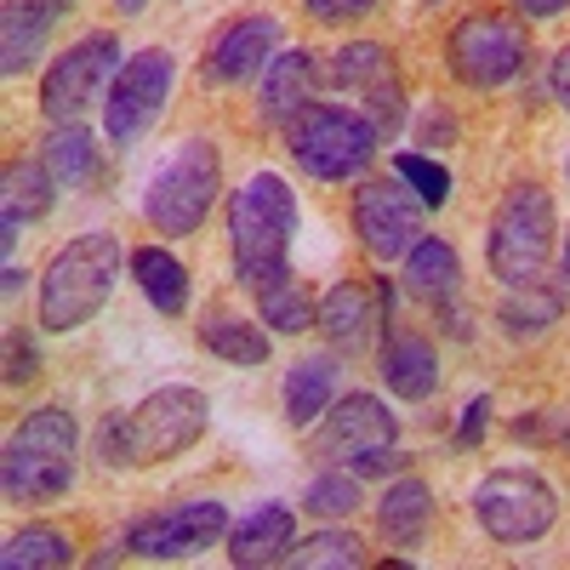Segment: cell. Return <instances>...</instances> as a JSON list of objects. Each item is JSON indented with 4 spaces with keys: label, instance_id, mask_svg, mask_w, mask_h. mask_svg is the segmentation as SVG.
<instances>
[{
    "label": "cell",
    "instance_id": "6da1fadb",
    "mask_svg": "<svg viewBox=\"0 0 570 570\" xmlns=\"http://www.w3.org/2000/svg\"><path fill=\"white\" fill-rule=\"evenodd\" d=\"M292 240H297V195L279 171H252L228 195V246L240 285H263L292 274Z\"/></svg>",
    "mask_w": 570,
    "mask_h": 570
},
{
    "label": "cell",
    "instance_id": "7a4b0ae2",
    "mask_svg": "<svg viewBox=\"0 0 570 570\" xmlns=\"http://www.w3.org/2000/svg\"><path fill=\"white\" fill-rule=\"evenodd\" d=\"M212 400L188 383H166L155 394H142L126 416H109L98 428V456L104 468H149L166 456H183L206 434Z\"/></svg>",
    "mask_w": 570,
    "mask_h": 570
},
{
    "label": "cell",
    "instance_id": "3957f363",
    "mask_svg": "<svg viewBox=\"0 0 570 570\" xmlns=\"http://www.w3.org/2000/svg\"><path fill=\"white\" fill-rule=\"evenodd\" d=\"M131 257L120 252L115 234H80L69 240L40 274V325L46 331H80L98 320L104 303L115 297V279Z\"/></svg>",
    "mask_w": 570,
    "mask_h": 570
},
{
    "label": "cell",
    "instance_id": "277c9868",
    "mask_svg": "<svg viewBox=\"0 0 570 570\" xmlns=\"http://www.w3.org/2000/svg\"><path fill=\"white\" fill-rule=\"evenodd\" d=\"M75 440L80 428L63 405H40L29 411L12 434H7V462H0V485L12 502H58L75 485Z\"/></svg>",
    "mask_w": 570,
    "mask_h": 570
},
{
    "label": "cell",
    "instance_id": "5b68a950",
    "mask_svg": "<svg viewBox=\"0 0 570 570\" xmlns=\"http://www.w3.org/2000/svg\"><path fill=\"white\" fill-rule=\"evenodd\" d=\"M376 131L360 109L343 104H303L292 120H285V155H292L308 177L320 183H343L360 177L376 155Z\"/></svg>",
    "mask_w": 570,
    "mask_h": 570
},
{
    "label": "cell",
    "instance_id": "8992f818",
    "mask_svg": "<svg viewBox=\"0 0 570 570\" xmlns=\"http://www.w3.org/2000/svg\"><path fill=\"white\" fill-rule=\"evenodd\" d=\"M217 188H223V155L212 137H183L171 160L149 177V195H142V217H149L160 234L183 240L206 223V212L217 206Z\"/></svg>",
    "mask_w": 570,
    "mask_h": 570
},
{
    "label": "cell",
    "instance_id": "52a82bcc",
    "mask_svg": "<svg viewBox=\"0 0 570 570\" xmlns=\"http://www.w3.org/2000/svg\"><path fill=\"white\" fill-rule=\"evenodd\" d=\"M559 246V212L542 183H513L491 217V274L502 285H531L548 274Z\"/></svg>",
    "mask_w": 570,
    "mask_h": 570
},
{
    "label": "cell",
    "instance_id": "ba28073f",
    "mask_svg": "<svg viewBox=\"0 0 570 570\" xmlns=\"http://www.w3.org/2000/svg\"><path fill=\"white\" fill-rule=\"evenodd\" d=\"M473 519L485 525L491 542H508V548L537 542L559 519V491L537 468H497L473 485Z\"/></svg>",
    "mask_w": 570,
    "mask_h": 570
},
{
    "label": "cell",
    "instance_id": "9c48e42d",
    "mask_svg": "<svg viewBox=\"0 0 570 570\" xmlns=\"http://www.w3.org/2000/svg\"><path fill=\"white\" fill-rule=\"evenodd\" d=\"M394 445H400V416L376 394H343L331 400L314 451L348 473H383L394 462Z\"/></svg>",
    "mask_w": 570,
    "mask_h": 570
},
{
    "label": "cell",
    "instance_id": "30bf717a",
    "mask_svg": "<svg viewBox=\"0 0 570 570\" xmlns=\"http://www.w3.org/2000/svg\"><path fill=\"white\" fill-rule=\"evenodd\" d=\"M115 75H120V40H115L109 29L75 40L69 52L46 69V80H40V115L52 120V126L80 120L98 98H109Z\"/></svg>",
    "mask_w": 570,
    "mask_h": 570
},
{
    "label": "cell",
    "instance_id": "8fae6325",
    "mask_svg": "<svg viewBox=\"0 0 570 570\" xmlns=\"http://www.w3.org/2000/svg\"><path fill=\"white\" fill-rule=\"evenodd\" d=\"M445 63L462 86H508L525 69V29L502 12H468L451 35H445Z\"/></svg>",
    "mask_w": 570,
    "mask_h": 570
},
{
    "label": "cell",
    "instance_id": "7c38bea8",
    "mask_svg": "<svg viewBox=\"0 0 570 570\" xmlns=\"http://www.w3.org/2000/svg\"><path fill=\"white\" fill-rule=\"evenodd\" d=\"M171 80H177V58L160 52V46L126 58L120 75H115V86H109V98H104V131H109L115 142H137L142 131L166 115Z\"/></svg>",
    "mask_w": 570,
    "mask_h": 570
},
{
    "label": "cell",
    "instance_id": "4fadbf2b",
    "mask_svg": "<svg viewBox=\"0 0 570 570\" xmlns=\"http://www.w3.org/2000/svg\"><path fill=\"white\" fill-rule=\"evenodd\" d=\"M422 212L428 206L411 195V183L400 171H394V183L371 177V183L354 188V234L376 263H394L422 240Z\"/></svg>",
    "mask_w": 570,
    "mask_h": 570
},
{
    "label": "cell",
    "instance_id": "5bb4252c",
    "mask_svg": "<svg viewBox=\"0 0 570 570\" xmlns=\"http://www.w3.org/2000/svg\"><path fill=\"white\" fill-rule=\"evenodd\" d=\"M223 531H228V508L217 497H200V502H177V508L131 519L126 553H137V559H188V553L212 548Z\"/></svg>",
    "mask_w": 570,
    "mask_h": 570
},
{
    "label": "cell",
    "instance_id": "9a60e30c",
    "mask_svg": "<svg viewBox=\"0 0 570 570\" xmlns=\"http://www.w3.org/2000/svg\"><path fill=\"white\" fill-rule=\"evenodd\" d=\"M394 314V285H389V274L376 279V285H360V279H337L331 292L320 297V314H314V325L325 331L331 343H337L343 354H354V348H365L371 343V331L383 325Z\"/></svg>",
    "mask_w": 570,
    "mask_h": 570
},
{
    "label": "cell",
    "instance_id": "2e32d148",
    "mask_svg": "<svg viewBox=\"0 0 570 570\" xmlns=\"http://www.w3.org/2000/svg\"><path fill=\"white\" fill-rule=\"evenodd\" d=\"M279 18L252 12V18H234L217 29V40L206 46V80L217 86H246L252 75H263L279 52Z\"/></svg>",
    "mask_w": 570,
    "mask_h": 570
},
{
    "label": "cell",
    "instance_id": "e0dca14e",
    "mask_svg": "<svg viewBox=\"0 0 570 570\" xmlns=\"http://www.w3.org/2000/svg\"><path fill=\"white\" fill-rule=\"evenodd\" d=\"M297 548V513L285 502H263L252 508L240 525L228 531V559L240 570H268V564H285Z\"/></svg>",
    "mask_w": 570,
    "mask_h": 570
},
{
    "label": "cell",
    "instance_id": "ac0fdd59",
    "mask_svg": "<svg viewBox=\"0 0 570 570\" xmlns=\"http://www.w3.org/2000/svg\"><path fill=\"white\" fill-rule=\"evenodd\" d=\"M52 195H58V177L46 171V160H12L7 166V183H0V246H7V263H12L18 234L52 212Z\"/></svg>",
    "mask_w": 570,
    "mask_h": 570
},
{
    "label": "cell",
    "instance_id": "d6986e66",
    "mask_svg": "<svg viewBox=\"0 0 570 570\" xmlns=\"http://www.w3.org/2000/svg\"><path fill=\"white\" fill-rule=\"evenodd\" d=\"M376 371H383L389 394H400L411 405L434 400V389H440V354L416 331H389L383 348H376Z\"/></svg>",
    "mask_w": 570,
    "mask_h": 570
},
{
    "label": "cell",
    "instance_id": "ffe728a7",
    "mask_svg": "<svg viewBox=\"0 0 570 570\" xmlns=\"http://www.w3.org/2000/svg\"><path fill=\"white\" fill-rule=\"evenodd\" d=\"M63 12H52L46 0H7L0 7V69L7 75H23L40 63L46 52V40H52Z\"/></svg>",
    "mask_w": 570,
    "mask_h": 570
},
{
    "label": "cell",
    "instance_id": "44dd1931",
    "mask_svg": "<svg viewBox=\"0 0 570 570\" xmlns=\"http://www.w3.org/2000/svg\"><path fill=\"white\" fill-rule=\"evenodd\" d=\"M337 376H343V365L331 354L297 360L292 371H285V422H292V428L320 422L331 411V400H337Z\"/></svg>",
    "mask_w": 570,
    "mask_h": 570
},
{
    "label": "cell",
    "instance_id": "7402d4cb",
    "mask_svg": "<svg viewBox=\"0 0 570 570\" xmlns=\"http://www.w3.org/2000/svg\"><path fill=\"white\" fill-rule=\"evenodd\" d=\"M462 285V257L451 240H434V234H422V240L405 252V292L416 303H451Z\"/></svg>",
    "mask_w": 570,
    "mask_h": 570
},
{
    "label": "cell",
    "instance_id": "603a6c76",
    "mask_svg": "<svg viewBox=\"0 0 570 570\" xmlns=\"http://www.w3.org/2000/svg\"><path fill=\"white\" fill-rule=\"evenodd\" d=\"M308 91H314V58L303 52V46H285V52L263 69V91H257V98H263V115L285 126L303 104H314Z\"/></svg>",
    "mask_w": 570,
    "mask_h": 570
},
{
    "label": "cell",
    "instance_id": "cb8c5ba5",
    "mask_svg": "<svg viewBox=\"0 0 570 570\" xmlns=\"http://www.w3.org/2000/svg\"><path fill=\"white\" fill-rule=\"evenodd\" d=\"M428 519H434V491H428L422 480H400V485H389L383 502H376V525H383V537L394 548H416Z\"/></svg>",
    "mask_w": 570,
    "mask_h": 570
},
{
    "label": "cell",
    "instance_id": "d4e9b609",
    "mask_svg": "<svg viewBox=\"0 0 570 570\" xmlns=\"http://www.w3.org/2000/svg\"><path fill=\"white\" fill-rule=\"evenodd\" d=\"M40 160H46V171L58 177V188H86L91 177H98V137H91L80 120H69V126H58L52 137H46V149H40Z\"/></svg>",
    "mask_w": 570,
    "mask_h": 570
},
{
    "label": "cell",
    "instance_id": "484cf974",
    "mask_svg": "<svg viewBox=\"0 0 570 570\" xmlns=\"http://www.w3.org/2000/svg\"><path fill=\"white\" fill-rule=\"evenodd\" d=\"M131 279L142 285V297H149L160 314H183L188 308V268L166 246H137L131 252Z\"/></svg>",
    "mask_w": 570,
    "mask_h": 570
},
{
    "label": "cell",
    "instance_id": "4316f807",
    "mask_svg": "<svg viewBox=\"0 0 570 570\" xmlns=\"http://www.w3.org/2000/svg\"><path fill=\"white\" fill-rule=\"evenodd\" d=\"M200 348L228 360V365H240V371H257V365H268V331H257L252 320H228L223 314V320L200 325Z\"/></svg>",
    "mask_w": 570,
    "mask_h": 570
},
{
    "label": "cell",
    "instance_id": "83f0119b",
    "mask_svg": "<svg viewBox=\"0 0 570 570\" xmlns=\"http://www.w3.org/2000/svg\"><path fill=\"white\" fill-rule=\"evenodd\" d=\"M0 564L7 570H63V564H75V542L58 525H23L18 537H7Z\"/></svg>",
    "mask_w": 570,
    "mask_h": 570
},
{
    "label": "cell",
    "instance_id": "f1b7e54d",
    "mask_svg": "<svg viewBox=\"0 0 570 570\" xmlns=\"http://www.w3.org/2000/svg\"><path fill=\"white\" fill-rule=\"evenodd\" d=\"M257 314L274 325V331H308L314 325V314H320V303L308 297V285L297 279V274H285V279H274V285H263L257 292Z\"/></svg>",
    "mask_w": 570,
    "mask_h": 570
},
{
    "label": "cell",
    "instance_id": "f546056e",
    "mask_svg": "<svg viewBox=\"0 0 570 570\" xmlns=\"http://www.w3.org/2000/svg\"><path fill=\"white\" fill-rule=\"evenodd\" d=\"M292 564L297 570H354L365 564V542L354 531H314L308 542L292 548Z\"/></svg>",
    "mask_w": 570,
    "mask_h": 570
},
{
    "label": "cell",
    "instance_id": "4dcf8cb0",
    "mask_svg": "<svg viewBox=\"0 0 570 570\" xmlns=\"http://www.w3.org/2000/svg\"><path fill=\"white\" fill-rule=\"evenodd\" d=\"M559 308H564V297L559 292H548L542 279H531V285H513V297L502 303V325L513 331H542V325H553L559 320Z\"/></svg>",
    "mask_w": 570,
    "mask_h": 570
},
{
    "label": "cell",
    "instance_id": "1f68e13d",
    "mask_svg": "<svg viewBox=\"0 0 570 570\" xmlns=\"http://www.w3.org/2000/svg\"><path fill=\"white\" fill-rule=\"evenodd\" d=\"M303 508L320 513V519H348L360 508V473H343V468L314 473L308 491H303Z\"/></svg>",
    "mask_w": 570,
    "mask_h": 570
},
{
    "label": "cell",
    "instance_id": "d6a6232c",
    "mask_svg": "<svg viewBox=\"0 0 570 570\" xmlns=\"http://www.w3.org/2000/svg\"><path fill=\"white\" fill-rule=\"evenodd\" d=\"M331 75H337V86H371V80H383L389 75V58H383V46L376 40H348L337 58H331Z\"/></svg>",
    "mask_w": 570,
    "mask_h": 570
},
{
    "label": "cell",
    "instance_id": "836d02e7",
    "mask_svg": "<svg viewBox=\"0 0 570 570\" xmlns=\"http://www.w3.org/2000/svg\"><path fill=\"white\" fill-rule=\"evenodd\" d=\"M394 171L411 183V195H416L428 212H440V206L451 200V171H445L440 160H428V155H400Z\"/></svg>",
    "mask_w": 570,
    "mask_h": 570
},
{
    "label": "cell",
    "instance_id": "e575fe53",
    "mask_svg": "<svg viewBox=\"0 0 570 570\" xmlns=\"http://www.w3.org/2000/svg\"><path fill=\"white\" fill-rule=\"evenodd\" d=\"M365 120L383 131V137L400 131V120H405V98H400L394 75H383V80H371V86H365Z\"/></svg>",
    "mask_w": 570,
    "mask_h": 570
},
{
    "label": "cell",
    "instance_id": "d590c367",
    "mask_svg": "<svg viewBox=\"0 0 570 570\" xmlns=\"http://www.w3.org/2000/svg\"><path fill=\"white\" fill-rule=\"evenodd\" d=\"M29 376H35V343L18 337V331H7V383L18 389V383H29Z\"/></svg>",
    "mask_w": 570,
    "mask_h": 570
},
{
    "label": "cell",
    "instance_id": "8d00e7d4",
    "mask_svg": "<svg viewBox=\"0 0 570 570\" xmlns=\"http://www.w3.org/2000/svg\"><path fill=\"white\" fill-rule=\"evenodd\" d=\"M303 7H308L320 23H348V18H365L376 0H303Z\"/></svg>",
    "mask_w": 570,
    "mask_h": 570
},
{
    "label": "cell",
    "instance_id": "74e56055",
    "mask_svg": "<svg viewBox=\"0 0 570 570\" xmlns=\"http://www.w3.org/2000/svg\"><path fill=\"white\" fill-rule=\"evenodd\" d=\"M485 422H491V400H468L462 405V428H456V445L485 440Z\"/></svg>",
    "mask_w": 570,
    "mask_h": 570
},
{
    "label": "cell",
    "instance_id": "f35d334b",
    "mask_svg": "<svg viewBox=\"0 0 570 570\" xmlns=\"http://www.w3.org/2000/svg\"><path fill=\"white\" fill-rule=\"evenodd\" d=\"M548 86H553V98L570 109V46H559V58H553V69H548Z\"/></svg>",
    "mask_w": 570,
    "mask_h": 570
},
{
    "label": "cell",
    "instance_id": "ab89813d",
    "mask_svg": "<svg viewBox=\"0 0 570 570\" xmlns=\"http://www.w3.org/2000/svg\"><path fill=\"white\" fill-rule=\"evenodd\" d=\"M513 7L525 12V18H559V12L570 7V0H513Z\"/></svg>",
    "mask_w": 570,
    "mask_h": 570
},
{
    "label": "cell",
    "instance_id": "60d3db41",
    "mask_svg": "<svg viewBox=\"0 0 570 570\" xmlns=\"http://www.w3.org/2000/svg\"><path fill=\"white\" fill-rule=\"evenodd\" d=\"M115 7H120V12H126V18H137V12H142V7H149V0H115Z\"/></svg>",
    "mask_w": 570,
    "mask_h": 570
},
{
    "label": "cell",
    "instance_id": "b9f144b4",
    "mask_svg": "<svg viewBox=\"0 0 570 570\" xmlns=\"http://www.w3.org/2000/svg\"><path fill=\"white\" fill-rule=\"evenodd\" d=\"M46 7H52V12H69V7H75V0H46Z\"/></svg>",
    "mask_w": 570,
    "mask_h": 570
},
{
    "label": "cell",
    "instance_id": "7bdbcfd3",
    "mask_svg": "<svg viewBox=\"0 0 570 570\" xmlns=\"http://www.w3.org/2000/svg\"><path fill=\"white\" fill-rule=\"evenodd\" d=\"M559 263H564V279H570V240H564V252H559Z\"/></svg>",
    "mask_w": 570,
    "mask_h": 570
},
{
    "label": "cell",
    "instance_id": "ee69618b",
    "mask_svg": "<svg viewBox=\"0 0 570 570\" xmlns=\"http://www.w3.org/2000/svg\"><path fill=\"white\" fill-rule=\"evenodd\" d=\"M564 177H570V160H564Z\"/></svg>",
    "mask_w": 570,
    "mask_h": 570
},
{
    "label": "cell",
    "instance_id": "f6af8a7d",
    "mask_svg": "<svg viewBox=\"0 0 570 570\" xmlns=\"http://www.w3.org/2000/svg\"><path fill=\"white\" fill-rule=\"evenodd\" d=\"M564 440H570V434H564Z\"/></svg>",
    "mask_w": 570,
    "mask_h": 570
}]
</instances>
